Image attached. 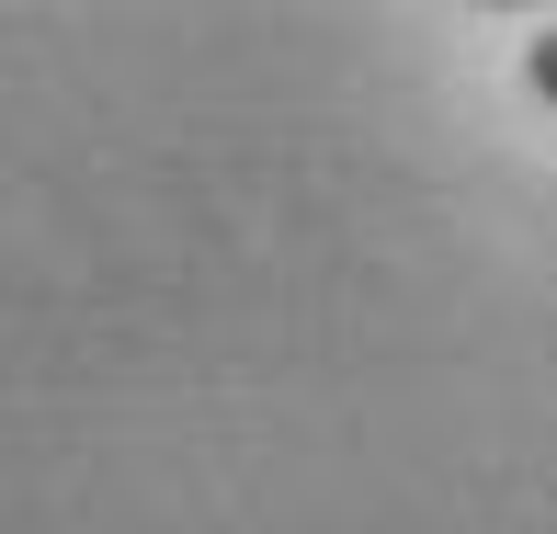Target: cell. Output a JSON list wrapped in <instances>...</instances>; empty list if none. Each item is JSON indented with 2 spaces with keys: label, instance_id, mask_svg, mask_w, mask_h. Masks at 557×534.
<instances>
[{
  "label": "cell",
  "instance_id": "cell-1",
  "mask_svg": "<svg viewBox=\"0 0 557 534\" xmlns=\"http://www.w3.org/2000/svg\"><path fill=\"white\" fill-rule=\"evenodd\" d=\"M523 80L557 103V23H535V35H523Z\"/></svg>",
  "mask_w": 557,
  "mask_h": 534
}]
</instances>
